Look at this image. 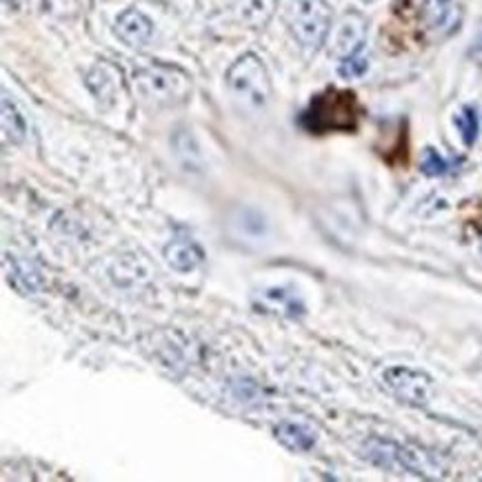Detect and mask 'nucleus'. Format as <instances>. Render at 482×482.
<instances>
[{
  "label": "nucleus",
  "instance_id": "obj_19",
  "mask_svg": "<svg viewBox=\"0 0 482 482\" xmlns=\"http://www.w3.org/2000/svg\"><path fill=\"white\" fill-rule=\"evenodd\" d=\"M480 247H482V243H480Z\"/></svg>",
  "mask_w": 482,
  "mask_h": 482
},
{
  "label": "nucleus",
  "instance_id": "obj_1",
  "mask_svg": "<svg viewBox=\"0 0 482 482\" xmlns=\"http://www.w3.org/2000/svg\"><path fill=\"white\" fill-rule=\"evenodd\" d=\"M138 100L149 109H169L183 105L191 94V78L174 65L151 63L131 74Z\"/></svg>",
  "mask_w": 482,
  "mask_h": 482
},
{
  "label": "nucleus",
  "instance_id": "obj_4",
  "mask_svg": "<svg viewBox=\"0 0 482 482\" xmlns=\"http://www.w3.org/2000/svg\"><path fill=\"white\" fill-rule=\"evenodd\" d=\"M285 20L291 36L305 49H318L331 29V7L327 0H289Z\"/></svg>",
  "mask_w": 482,
  "mask_h": 482
},
{
  "label": "nucleus",
  "instance_id": "obj_10",
  "mask_svg": "<svg viewBox=\"0 0 482 482\" xmlns=\"http://www.w3.org/2000/svg\"><path fill=\"white\" fill-rule=\"evenodd\" d=\"M165 260L174 271L189 273L203 265L205 253L191 238H176L165 247Z\"/></svg>",
  "mask_w": 482,
  "mask_h": 482
},
{
  "label": "nucleus",
  "instance_id": "obj_13",
  "mask_svg": "<svg viewBox=\"0 0 482 482\" xmlns=\"http://www.w3.org/2000/svg\"><path fill=\"white\" fill-rule=\"evenodd\" d=\"M258 303L265 311H271V313H287V316L303 313V305L298 303V298L283 287H273V289L263 291L258 298Z\"/></svg>",
  "mask_w": 482,
  "mask_h": 482
},
{
  "label": "nucleus",
  "instance_id": "obj_17",
  "mask_svg": "<svg viewBox=\"0 0 482 482\" xmlns=\"http://www.w3.org/2000/svg\"><path fill=\"white\" fill-rule=\"evenodd\" d=\"M363 3H376V0H363Z\"/></svg>",
  "mask_w": 482,
  "mask_h": 482
},
{
  "label": "nucleus",
  "instance_id": "obj_2",
  "mask_svg": "<svg viewBox=\"0 0 482 482\" xmlns=\"http://www.w3.org/2000/svg\"><path fill=\"white\" fill-rule=\"evenodd\" d=\"M360 105L353 91L327 89L311 98L309 107L300 116V125L311 134L353 131L358 127Z\"/></svg>",
  "mask_w": 482,
  "mask_h": 482
},
{
  "label": "nucleus",
  "instance_id": "obj_11",
  "mask_svg": "<svg viewBox=\"0 0 482 482\" xmlns=\"http://www.w3.org/2000/svg\"><path fill=\"white\" fill-rule=\"evenodd\" d=\"M276 440L291 451H309L316 445V433L300 423H280L276 427Z\"/></svg>",
  "mask_w": 482,
  "mask_h": 482
},
{
  "label": "nucleus",
  "instance_id": "obj_12",
  "mask_svg": "<svg viewBox=\"0 0 482 482\" xmlns=\"http://www.w3.org/2000/svg\"><path fill=\"white\" fill-rule=\"evenodd\" d=\"M3 136L11 145H20L27 138V120L7 91H3Z\"/></svg>",
  "mask_w": 482,
  "mask_h": 482
},
{
  "label": "nucleus",
  "instance_id": "obj_7",
  "mask_svg": "<svg viewBox=\"0 0 482 482\" xmlns=\"http://www.w3.org/2000/svg\"><path fill=\"white\" fill-rule=\"evenodd\" d=\"M87 87L103 109H109L116 103L120 87V71L109 63H98L87 74Z\"/></svg>",
  "mask_w": 482,
  "mask_h": 482
},
{
  "label": "nucleus",
  "instance_id": "obj_18",
  "mask_svg": "<svg viewBox=\"0 0 482 482\" xmlns=\"http://www.w3.org/2000/svg\"><path fill=\"white\" fill-rule=\"evenodd\" d=\"M440 3H445V0H440Z\"/></svg>",
  "mask_w": 482,
  "mask_h": 482
},
{
  "label": "nucleus",
  "instance_id": "obj_16",
  "mask_svg": "<svg viewBox=\"0 0 482 482\" xmlns=\"http://www.w3.org/2000/svg\"><path fill=\"white\" fill-rule=\"evenodd\" d=\"M367 67H369L367 58L353 54L349 58H343V63H340L338 71H340V76H343V78H360L367 71Z\"/></svg>",
  "mask_w": 482,
  "mask_h": 482
},
{
  "label": "nucleus",
  "instance_id": "obj_15",
  "mask_svg": "<svg viewBox=\"0 0 482 482\" xmlns=\"http://www.w3.org/2000/svg\"><path fill=\"white\" fill-rule=\"evenodd\" d=\"M420 169H423V174L425 176H443V174H447V169H449V163L447 160L440 156L436 149H431V147H427L425 149V156H423V165H420Z\"/></svg>",
  "mask_w": 482,
  "mask_h": 482
},
{
  "label": "nucleus",
  "instance_id": "obj_3",
  "mask_svg": "<svg viewBox=\"0 0 482 482\" xmlns=\"http://www.w3.org/2000/svg\"><path fill=\"white\" fill-rule=\"evenodd\" d=\"M227 87L236 103L247 111L265 109L271 98V78L256 54H243L227 69Z\"/></svg>",
  "mask_w": 482,
  "mask_h": 482
},
{
  "label": "nucleus",
  "instance_id": "obj_6",
  "mask_svg": "<svg viewBox=\"0 0 482 482\" xmlns=\"http://www.w3.org/2000/svg\"><path fill=\"white\" fill-rule=\"evenodd\" d=\"M367 38V20L358 11H349L338 20L331 36V54L338 58H349L358 54Z\"/></svg>",
  "mask_w": 482,
  "mask_h": 482
},
{
  "label": "nucleus",
  "instance_id": "obj_9",
  "mask_svg": "<svg viewBox=\"0 0 482 482\" xmlns=\"http://www.w3.org/2000/svg\"><path fill=\"white\" fill-rule=\"evenodd\" d=\"M3 267H5V276L7 283L18 291V293H36L40 287H43V278H40V271L25 258H18L11 253H5L3 258Z\"/></svg>",
  "mask_w": 482,
  "mask_h": 482
},
{
  "label": "nucleus",
  "instance_id": "obj_5",
  "mask_svg": "<svg viewBox=\"0 0 482 482\" xmlns=\"http://www.w3.org/2000/svg\"><path fill=\"white\" fill-rule=\"evenodd\" d=\"M385 387L400 400L411 407H425L433 396V380L411 367H391L383 376Z\"/></svg>",
  "mask_w": 482,
  "mask_h": 482
},
{
  "label": "nucleus",
  "instance_id": "obj_8",
  "mask_svg": "<svg viewBox=\"0 0 482 482\" xmlns=\"http://www.w3.org/2000/svg\"><path fill=\"white\" fill-rule=\"evenodd\" d=\"M116 34L129 47H145L151 40L154 25L143 11L125 9L116 20Z\"/></svg>",
  "mask_w": 482,
  "mask_h": 482
},
{
  "label": "nucleus",
  "instance_id": "obj_14",
  "mask_svg": "<svg viewBox=\"0 0 482 482\" xmlns=\"http://www.w3.org/2000/svg\"><path fill=\"white\" fill-rule=\"evenodd\" d=\"M456 125L460 129V136H463L465 145L471 147L478 138V114L473 107H463L460 114L456 116Z\"/></svg>",
  "mask_w": 482,
  "mask_h": 482
}]
</instances>
